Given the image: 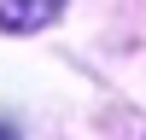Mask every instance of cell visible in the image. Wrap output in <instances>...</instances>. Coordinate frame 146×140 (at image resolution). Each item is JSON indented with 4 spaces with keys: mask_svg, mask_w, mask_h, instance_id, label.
Returning <instances> with one entry per match:
<instances>
[{
    "mask_svg": "<svg viewBox=\"0 0 146 140\" xmlns=\"http://www.w3.org/2000/svg\"><path fill=\"white\" fill-rule=\"evenodd\" d=\"M64 0H0V29H41L58 18Z\"/></svg>",
    "mask_w": 146,
    "mask_h": 140,
    "instance_id": "cell-1",
    "label": "cell"
}]
</instances>
